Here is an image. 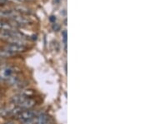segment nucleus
<instances>
[{"label":"nucleus","instance_id":"1","mask_svg":"<svg viewBox=\"0 0 150 124\" xmlns=\"http://www.w3.org/2000/svg\"><path fill=\"white\" fill-rule=\"evenodd\" d=\"M7 52H8L9 54H12L13 56L16 55L18 54H21L25 52L28 49V48L21 43H9L7 44L5 47L4 48Z\"/></svg>","mask_w":150,"mask_h":124},{"label":"nucleus","instance_id":"2","mask_svg":"<svg viewBox=\"0 0 150 124\" xmlns=\"http://www.w3.org/2000/svg\"><path fill=\"white\" fill-rule=\"evenodd\" d=\"M9 20L15 26V27H26V26H28V25H30L32 23V21L29 18H24L23 16H19L18 14H16L15 16H13V18H11Z\"/></svg>","mask_w":150,"mask_h":124},{"label":"nucleus","instance_id":"3","mask_svg":"<svg viewBox=\"0 0 150 124\" xmlns=\"http://www.w3.org/2000/svg\"><path fill=\"white\" fill-rule=\"evenodd\" d=\"M38 113L36 111L34 112L32 109H27V110H23L21 113L17 116L16 118L17 120L19 121L22 123L27 121L28 119L33 118L36 117Z\"/></svg>","mask_w":150,"mask_h":124},{"label":"nucleus","instance_id":"4","mask_svg":"<svg viewBox=\"0 0 150 124\" xmlns=\"http://www.w3.org/2000/svg\"><path fill=\"white\" fill-rule=\"evenodd\" d=\"M16 27L11 23L10 20L0 19V32H7L15 30Z\"/></svg>","mask_w":150,"mask_h":124},{"label":"nucleus","instance_id":"5","mask_svg":"<svg viewBox=\"0 0 150 124\" xmlns=\"http://www.w3.org/2000/svg\"><path fill=\"white\" fill-rule=\"evenodd\" d=\"M35 104H36V101L32 97H29V98L24 99L18 106L23 110H27V109H31L32 108H33L35 106Z\"/></svg>","mask_w":150,"mask_h":124},{"label":"nucleus","instance_id":"6","mask_svg":"<svg viewBox=\"0 0 150 124\" xmlns=\"http://www.w3.org/2000/svg\"><path fill=\"white\" fill-rule=\"evenodd\" d=\"M13 74H15V68L13 67H6L2 70L0 75L2 76V78L4 79H6V78H9L10 76L13 75Z\"/></svg>","mask_w":150,"mask_h":124},{"label":"nucleus","instance_id":"7","mask_svg":"<svg viewBox=\"0 0 150 124\" xmlns=\"http://www.w3.org/2000/svg\"><path fill=\"white\" fill-rule=\"evenodd\" d=\"M6 81L8 83V85H10V86H17L22 80L19 78V76L17 75V74H13V75L10 76L9 78H6Z\"/></svg>","mask_w":150,"mask_h":124},{"label":"nucleus","instance_id":"8","mask_svg":"<svg viewBox=\"0 0 150 124\" xmlns=\"http://www.w3.org/2000/svg\"><path fill=\"white\" fill-rule=\"evenodd\" d=\"M16 14L17 13L15 10L13 11L11 10V9H8V10L0 11V17H2V18H9V19L13 16H15Z\"/></svg>","mask_w":150,"mask_h":124},{"label":"nucleus","instance_id":"9","mask_svg":"<svg viewBox=\"0 0 150 124\" xmlns=\"http://www.w3.org/2000/svg\"><path fill=\"white\" fill-rule=\"evenodd\" d=\"M24 99H26V98L23 97V95H21L20 93H18V94H17V95L13 96L11 98V103L14 104L15 106H18Z\"/></svg>","mask_w":150,"mask_h":124},{"label":"nucleus","instance_id":"10","mask_svg":"<svg viewBox=\"0 0 150 124\" xmlns=\"http://www.w3.org/2000/svg\"><path fill=\"white\" fill-rule=\"evenodd\" d=\"M19 93L23 95L25 98H29V97H32L35 94V92L33 89H23L22 92H19Z\"/></svg>","mask_w":150,"mask_h":124},{"label":"nucleus","instance_id":"11","mask_svg":"<svg viewBox=\"0 0 150 124\" xmlns=\"http://www.w3.org/2000/svg\"><path fill=\"white\" fill-rule=\"evenodd\" d=\"M22 124H36V117H34L33 118L28 119L27 121L22 123Z\"/></svg>","mask_w":150,"mask_h":124},{"label":"nucleus","instance_id":"12","mask_svg":"<svg viewBox=\"0 0 150 124\" xmlns=\"http://www.w3.org/2000/svg\"><path fill=\"white\" fill-rule=\"evenodd\" d=\"M62 36H63V40H64V43L65 45V48L67 46V32L66 31H64L62 32Z\"/></svg>","mask_w":150,"mask_h":124},{"label":"nucleus","instance_id":"13","mask_svg":"<svg viewBox=\"0 0 150 124\" xmlns=\"http://www.w3.org/2000/svg\"><path fill=\"white\" fill-rule=\"evenodd\" d=\"M8 4V0H0V7H4Z\"/></svg>","mask_w":150,"mask_h":124},{"label":"nucleus","instance_id":"14","mask_svg":"<svg viewBox=\"0 0 150 124\" xmlns=\"http://www.w3.org/2000/svg\"><path fill=\"white\" fill-rule=\"evenodd\" d=\"M4 124H15L14 123V122H13V121H8V122H6Z\"/></svg>","mask_w":150,"mask_h":124},{"label":"nucleus","instance_id":"15","mask_svg":"<svg viewBox=\"0 0 150 124\" xmlns=\"http://www.w3.org/2000/svg\"><path fill=\"white\" fill-rule=\"evenodd\" d=\"M3 80H4V78H2V76L0 75V82H1L3 81Z\"/></svg>","mask_w":150,"mask_h":124},{"label":"nucleus","instance_id":"16","mask_svg":"<svg viewBox=\"0 0 150 124\" xmlns=\"http://www.w3.org/2000/svg\"><path fill=\"white\" fill-rule=\"evenodd\" d=\"M1 95H2V93H1V92H0V97H1Z\"/></svg>","mask_w":150,"mask_h":124},{"label":"nucleus","instance_id":"17","mask_svg":"<svg viewBox=\"0 0 150 124\" xmlns=\"http://www.w3.org/2000/svg\"><path fill=\"white\" fill-rule=\"evenodd\" d=\"M0 109H1V108H0Z\"/></svg>","mask_w":150,"mask_h":124}]
</instances>
